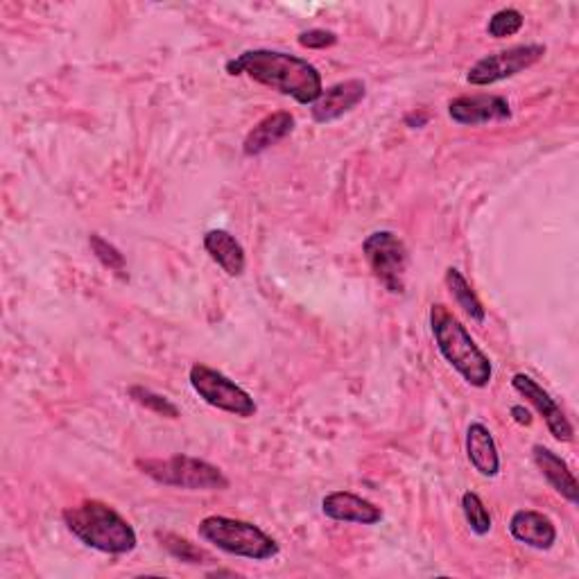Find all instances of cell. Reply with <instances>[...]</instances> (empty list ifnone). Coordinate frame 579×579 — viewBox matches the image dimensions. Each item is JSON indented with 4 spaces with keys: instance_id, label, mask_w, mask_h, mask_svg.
Listing matches in <instances>:
<instances>
[{
    "instance_id": "obj_1",
    "label": "cell",
    "mask_w": 579,
    "mask_h": 579,
    "mask_svg": "<svg viewBox=\"0 0 579 579\" xmlns=\"http://www.w3.org/2000/svg\"><path fill=\"white\" fill-rule=\"evenodd\" d=\"M224 71L231 78H250L271 91L292 97L299 105H315L324 93L322 73L309 61L281 50H245L229 59Z\"/></svg>"
},
{
    "instance_id": "obj_2",
    "label": "cell",
    "mask_w": 579,
    "mask_h": 579,
    "mask_svg": "<svg viewBox=\"0 0 579 579\" xmlns=\"http://www.w3.org/2000/svg\"><path fill=\"white\" fill-rule=\"evenodd\" d=\"M63 525L86 548L102 555H129L139 546V536L129 521L102 500H82L63 509Z\"/></svg>"
},
{
    "instance_id": "obj_3",
    "label": "cell",
    "mask_w": 579,
    "mask_h": 579,
    "mask_svg": "<svg viewBox=\"0 0 579 579\" xmlns=\"http://www.w3.org/2000/svg\"><path fill=\"white\" fill-rule=\"evenodd\" d=\"M430 331L435 345L464 383L475 390H485L494 379V364L485 351L475 345V339L466 326L451 313L449 305L432 303L430 305Z\"/></svg>"
},
{
    "instance_id": "obj_4",
    "label": "cell",
    "mask_w": 579,
    "mask_h": 579,
    "mask_svg": "<svg viewBox=\"0 0 579 579\" xmlns=\"http://www.w3.org/2000/svg\"><path fill=\"white\" fill-rule=\"evenodd\" d=\"M197 534L199 539L211 543L213 548L241 559L269 561L281 553L277 539H271L258 525L241 519L207 517L199 521Z\"/></svg>"
},
{
    "instance_id": "obj_5",
    "label": "cell",
    "mask_w": 579,
    "mask_h": 579,
    "mask_svg": "<svg viewBox=\"0 0 579 579\" xmlns=\"http://www.w3.org/2000/svg\"><path fill=\"white\" fill-rule=\"evenodd\" d=\"M136 466L146 473L148 478L163 487H177L188 491H224L229 489V478L211 462L190 458V455H173L165 460H136Z\"/></svg>"
},
{
    "instance_id": "obj_6",
    "label": "cell",
    "mask_w": 579,
    "mask_h": 579,
    "mask_svg": "<svg viewBox=\"0 0 579 579\" xmlns=\"http://www.w3.org/2000/svg\"><path fill=\"white\" fill-rule=\"evenodd\" d=\"M362 256L371 275L392 294L405 292V275L410 265L405 243L394 231H373L364 238Z\"/></svg>"
},
{
    "instance_id": "obj_7",
    "label": "cell",
    "mask_w": 579,
    "mask_h": 579,
    "mask_svg": "<svg viewBox=\"0 0 579 579\" xmlns=\"http://www.w3.org/2000/svg\"><path fill=\"white\" fill-rule=\"evenodd\" d=\"M190 387L195 394L216 410H222L227 415L252 419L256 415V401L250 392H245L241 385H235L222 371L207 367V364H193L188 373Z\"/></svg>"
},
{
    "instance_id": "obj_8",
    "label": "cell",
    "mask_w": 579,
    "mask_h": 579,
    "mask_svg": "<svg viewBox=\"0 0 579 579\" xmlns=\"http://www.w3.org/2000/svg\"><path fill=\"white\" fill-rule=\"evenodd\" d=\"M543 57H546V46L541 44H523L507 50H498L475 61L468 68L466 82L471 86H491L528 71V68L539 63Z\"/></svg>"
},
{
    "instance_id": "obj_9",
    "label": "cell",
    "mask_w": 579,
    "mask_h": 579,
    "mask_svg": "<svg viewBox=\"0 0 579 579\" xmlns=\"http://www.w3.org/2000/svg\"><path fill=\"white\" fill-rule=\"evenodd\" d=\"M512 387L543 417V421H546L551 435L557 441L570 444L572 437H575V428L568 421L566 413L561 410V405L546 390H543L532 377H528V373H514Z\"/></svg>"
},
{
    "instance_id": "obj_10",
    "label": "cell",
    "mask_w": 579,
    "mask_h": 579,
    "mask_svg": "<svg viewBox=\"0 0 579 579\" xmlns=\"http://www.w3.org/2000/svg\"><path fill=\"white\" fill-rule=\"evenodd\" d=\"M449 116L464 127H478L512 118V107L502 95H462L451 100Z\"/></svg>"
},
{
    "instance_id": "obj_11",
    "label": "cell",
    "mask_w": 579,
    "mask_h": 579,
    "mask_svg": "<svg viewBox=\"0 0 579 579\" xmlns=\"http://www.w3.org/2000/svg\"><path fill=\"white\" fill-rule=\"evenodd\" d=\"M322 514L337 523L377 525L383 521V509L351 491H331L322 500Z\"/></svg>"
},
{
    "instance_id": "obj_12",
    "label": "cell",
    "mask_w": 579,
    "mask_h": 579,
    "mask_svg": "<svg viewBox=\"0 0 579 579\" xmlns=\"http://www.w3.org/2000/svg\"><path fill=\"white\" fill-rule=\"evenodd\" d=\"M367 95V84L362 80H345L328 86L322 97L315 102L311 114L315 123H333L345 114L354 112Z\"/></svg>"
},
{
    "instance_id": "obj_13",
    "label": "cell",
    "mask_w": 579,
    "mask_h": 579,
    "mask_svg": "<svg viewBox=\"0 0 579 579\" xmlns=\"http://www.w3.org/2000/svg\"><path fill=\"white\" fill-rule=\"evenodd\" d=\"M509 534L514 536V541L534 551H551L557 543L555 523L546 514L534 512V509H519V512H514L512 519H509Z\"/></svg>"
},
{
    "instance_id": "obj_14",
    "label": "cell",
    "mask_w": 579,
    "mask_h": 579,
    "mask_svg": "<svg viewBox=\"0 0 579 579\" xmlns=\"http://www.w3.org/2000/svg\"><path fill=\"white\" fill-rule=\"evenodd\" d=\"M532 460L539 466L541 475L546 478V483L570 505L579 502V487L575 475L570 471V466L566 464V460H561L555 451H551L548 447H541L536 444L532 449Z\"/></svg>"
},
{
    "instance_id": "obj_15",
    "label": "cell",
    "mask_w": 579,
    "mask_h": 579,
    "mask_svg": "<svg viewBox=\"0 0 579 579\" xmlns=\"http://www.w3.org/2000/svg\"><path fill=\"white\" fill-rule=\"evenodd\" d=\"M294 131V116L290 112H277L265 116L260 123L254 125V129L245 136L243 152L245 157H258L275 148L283 139Z\"/></svg>"
},
{
    "instance_id": "obj_16",
    "label": "cell",
    "mask_w": 579,
    "mask_h": 579,
    "mask_svg": "<svg viewBox=\"0 0 579 579\" xmlns=\"http://www.w3.org/2000/svg\"><path fill=\"white\" fill-rule=\"evenodd\" d=\"M466 458L471 466L478 471L483 478H496L500 473V455L496 439L485 424H471L466 430Z\"/></svg>"
},
{
    "instance_id": "obj_17",
    "label": "cell",
    "mask_w": 579,
    "mask_h": 579,
    "mask_svg": "<svg viewBox=\"0 0 579 579\" xmlns=\"http://www.w3.org/2000/svg\"><path fill=\"white\" fill-rule=\"evenodd\" d=\"M204 250H207L211 260L222 267L229 277H241L247 267L243 245L224 229H211L204 233Z\"/></svg>"
},
{
    "instance_id": "obj_18",
    "label": "cell",
    "mask_w": 579,
    "mask_h": 579,
    "mask_svg": "<svg viewBox=\"0 0 579 579\" xmlns=\"http://www.w3.org/2000/svg\"><path fill=\"white\" fill-rule=\"evenodd\" d=\"M447 288H449L453 301L466 313V317H471V322L483 324L487 320V311H485L480 297L473 292L471 283L464 279V275L458 267L447 269Z\"/></svg>"
},
{
    "instance_id": "obj_19",
    "label": "cell",
    "mask_w": 579,
    "mask_h": 579,
    "mask_svg": "<svg viewBox=\"0 0 579 579\" xmlns=\"http://www.w3.org/2000/svg\"><path fill=\"white\" fill-rule=\"evenodd\" d=\"M159 539H161V546L170 553V555H173L175 559H180V561H184V564H211L213 561V557L207 553V551H204V548H199V546H195V543H190L188 539H184V536H177V534H170V532H165V534H159Z\"/></svg>"
},
{
    "instance_id": "obj_20",
    "label": "cell",
    "mask_w": 579,
    "mask_h": 579,
    "mask_svg": "<svg viewBox=\"0 0 579 579\" xmlns=\"http://www.w3.org/2000/svg\"><path fill=\"white\" fill-rule=\"evenodd\" d=\"M462 512H464V519H466V523H468L473 534L485 536V534L491 532V525H494L491 512H489V507L483 502V498L478 494L466 491L462 496Z\"/></svg>"
},
{
    "instance_id": "obj_21",
    "label": "cell",
    "mask_w": 579,
    "mask_h": 579,
    "mask_svg": "<svg viewBox=\"0 0 579 579\" xmlns=\"http://www.w3.org/2000/svg\"><path fill=\"white\" fill-rule=\"evenodd\" d=\"M129 398H134L139 405H143L146 410L159 415V417H165V419H180V407L165 398L163 394H157L148 387H141V385H134L129 387Z\"/></svg>"
},
{
    "instance_id": "obj_22",
    "label": "cell",
    "mask_w": 579,
    "mask_h": 579,
    "mask_svg": "<svg viewBox=\"0 0 579 579\" xmlns=\"http://www.w3.org/2000/svg\"><path fill=\"white\" fill-rule=\"evenodd\" d=\"M89 247H91L93 256H95L102 265H105V267L112 269V271H116V275L125 277L127 260H125L123 252H120L116 245H112L109 241H105V238H102L100 233H91V235H89Z\"/></svg>"
},
{
    "instance_id": "obj_23",
    "label": "cell",
    "mask_w": 579,
    "mask_h": 579,
    "mask_svg": "<svg viewBox=\"0 0 579 579\" xmlns=\"http://www.w3.org/2000/svg\"><path fill=\"white\" fill-rule=\"evenodd\" d=\"M525 23V16L514 10V8H505V10H498L489 23H487V32H489V37L494 39H505V37H514V34L521 32Z\"/></svg>"
},
{
    "instance_id": "obj_24",
    "label": "cell",
    "mask_w": 579,
    "mask_h": 579,
    "mask_svg": "<svg viewBox=\"0 0 579 579\" xmlns=\"http://www.w3.org/2000/svg\"><path fill=\"white\" fill-rule=\"evenodd\" d=\"M301 48H309V50H326L333 48L337 44V34L331 30H322V27H313V30H305L297 37Z\"/></svg>"
},
{
    "instance_id": "obj_25",
    "label": "cell",
    "mask_w": 579,
    "mask_h": 579,
    "mask_svg": "<svg viewBox=\"0 0 579 579\" xmlns=\"http://www.w3.org/2000/svg\"><path fill=\"white\" fill-rule=\"evenodd\" d=\"M512 417L519 426H532V413L525 405H512Z\"/></svg>"
},
{
    "instance_id": "obj_26",
    "label": "cell",
    "mask_w": 579,
    "mask_h": 579,
    "mask_svg": "<svg viewBox=\"0 0 579 579\" xmlns=\"http://www.w3.org/2000/svg\"><path fill=\"white\" fill-rule=\"evenodd\" d=\"M428 120H430V116H428L426 112H413V114H407V116H405V125H407V127H413V129L424 127Z\"/></svg>"
}]
</instances>
